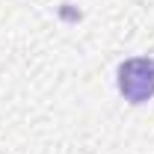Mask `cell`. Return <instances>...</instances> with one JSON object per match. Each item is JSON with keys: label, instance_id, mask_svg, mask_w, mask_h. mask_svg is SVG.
Returning a JSON list of instances; mask_svg holds the SVG:
<instances>
[{"label": "cell", "instance_id": "cell-1", "mask_svg": "<svg viewBox=\"0 0 154 154\" xmlns=\"http://www.w3.org/2000/svg\"><path fill=\"white\" fill-rule=\"evenodd\" d=\"M119 92L131 104H142L154 95V59L134 57L119 65Z\"/></svg>", "mask_w": 154, "mask_h": 154}]
</instances>
